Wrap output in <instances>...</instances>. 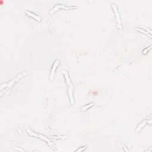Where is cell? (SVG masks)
Segmentation results:
<instances>
[{"instance_id":"6da1fadb","label":"cell","mask_w":152,"mask_h":152,"mask_svg":"<svg viewBox=\"0 0 152 152\" xmlns=\"http://www.w3.org/2000/svg\"><path fill=\"white\" fill-rule=\"evenodd\" d=\"M62 73L64 76L65 82L67 85V88H68V96H69V99L71 104L73 105L74 103V96H73V84L71 82V79L68 75V73L67 71L64 70H62Z\"/></svg>"},{"instance_id":"ba28073f","label":"cell","mask_w":152,"mask_h":152,"mask_svg":"<svg viewBox=\"0 0 152 152\" xmlns=\"http://www.w3.org/2000/svg\"><path fill=\"white\" fill-rule=\"evenodd\" d=\"M25 13H26V14L28 16L31 17L32 18H33V19H35V20H36L37 22H41V20H42V19H41V17H39V16L36 15V14H35V13H32V12H30V11H27V10L25 12Z\"/></svg>"},{"instance_id":"52a82bcc","label":"cell","mask_w":152,"mask_h":152,"mask_svg":"<svg viewBox=\"0 0 152 152\" xmlns=\"http://www.w3.org/2000/svg\"><path fill=\"white\" fill-rule=\"evenodd\" d=\"M148 123H149V124H151V119L150 120H147V119H145L143 121H141L139 124L138 125L136 129H135V131L136 132H139L145 125H146Z\"/></svg>"},{"instance_id":"9c48e42d","label":"cell","mask_w":152,"mask_h":152,"mask_svg":"<svg viewBox=\"0 0 152 152\" xmlns=\"http://www.w3.org/2000/svg\"><path fill=\"white\" fill-rule=\"evenodd\" d=\"M94 105H95V103H94V102L89 103V104L86 105H84V106H82V107L81 108V109H81V111H87V110H88L89 108H90L91 107H92Z\"/></svg>"},{"instance_id":"30bf717a","label":"cell","mask_w":152,"mask_h":152,"mask_svg":"<svg viewBox=\"0 0 152 152\" xmlns=\"http://www.w3.org/2000/svg\"><path fill=\"white\" fill-rule=\"evenodd\" d=\"M151 47V46H150V47L148 48V49H147V48L145 49L143 51V53L144 54H146V53H147V52H148V51H149V50H150Z\"/></svg>"},{"instance_id":"7a4b0ae2","label":"cell","mask_w":152,"mask_h":152,"mask_svg":"<svg viewBox=\"0 0 152 152\" xmlns=\"http://www.w3.org/2000/svg\"><path fill=\"white\" fill-rule=\"evenodd\" d=\"M28 74V73L26 71H24V72H22L21 73H20L19 74H18L15 78L13 79L11 81H10L8 83H4L1 85V90L3 89V88H8V91H9V90L13 86V85L15 84H16L20 79H21L22 78H23V77L27 76Z\"/></svg>"},{"instance_id":"3957f363","label":"cell","mask_w":152,"mask_h":152,"mask_svg":"<svg viewBox=\"0 0 152 152\" xmlns=\"http://www.w3.org/2000/svg\"><path fill=\"white\" fill-rule=\"evenodd\" d=\"M25 129L26 130V131L28 132V134L31 135V136H33V137H36V138H39L41 140H44L45 141H46L48 145L52 148L54 147H53V145H52V142L51 140H49V138H48L47 137H46L45 136L41 134H38L37 132H35L34 131H33L32 130H31L27 126H25Z\"/></svg>"},{"instance_id":"277c9868","label":"cell","mask_w":152,"mask_h":152,"mask_svg":"<svg viewBox=\"0 0 152 152\" xmlns=\"http://www.w3.org/2000/svg\"><path fill=\"white\" fill-rule=\"evenodd\" d=\"M111 7L113 10V12L114 14H115V18H116L118 27L119 29H122V22H121V19L119 12L118 11V8L117 6L114 3H112L111 4Z\"/></svg>"},{"instance_id":"5b68a950","label":"cell","mask_w":152,"mask_h":152,"mask_svg":"<svg viewBox=\"0 0 152 152\" xmlns=\"http://www.w3.org/2000/svg\"><path fill=\"white\" fill-rule=\"evenodd\" d=\"M77 8L76 6H67V5H64V4H56L54 7H53L50 11H49V13L52 14L54 13H55L56 11L59 10L61 9H64V10H69V9H75Z\"/></svg>"},{"instance_id":"8992f818","label":"cell","mask_w":152,"mask_h":152,"mask_svg":"<svg viewBox=\"0 0 152 152\" xmlns=\"http://www.w3.org/2000/svg\"><path fill=\"white\" fill-rule=\"evenodd\" d=\"M60 64V61L58 60H57L55 61V62L54 63L51 70V72H50V75H49V79L51 80H53L54 79V76H55V71L57 68L58 67V66Z\"/></svg>"}]
</instances>
